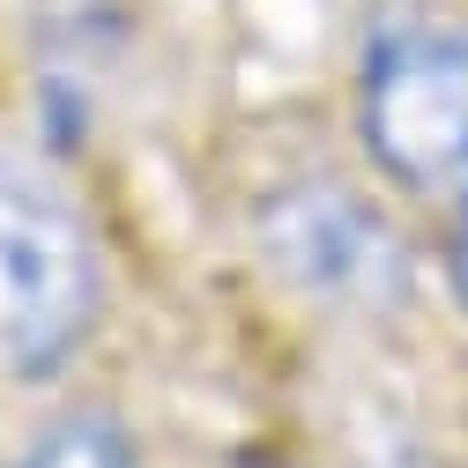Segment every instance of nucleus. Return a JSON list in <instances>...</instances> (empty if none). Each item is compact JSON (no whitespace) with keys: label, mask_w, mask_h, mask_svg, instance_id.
Wrapping results in <instances>:
<instances>
[{"label":"nucleus","mask_w":468,"mask_h":468,"mask_svg":"<svg viewBox=\"0 0 468 468\" xmlns=\"http://www.w3.org/2000/svg\"><path fill=\"white\" fill-rule=\"evenodd\" d=\"M97 305L104 275L82 216L23 171H0V357L23 379L60 372L97 327Z\"/></svg>","instance_id":"nucleus-1"},{"label":"nucleus","mask_w":468,"mask_h":468,"mask_svg":"<svg viewBox=\"0 0 468 468\" xmlns=\"http://www.w3.org/2000/svg\"><path fill=\"white\" fill-rule=\"evenodd\" d=\"M357 134L401 186L468 179V37L387 30L357 75Z\"/></svg>","instance_id":"nucleus-2"},{"label":"nucleus","mask_w":468,"mask_h":468,"mask_svg":"<svg viewBox=\"0 0 468 468\" xmlns=\"http://www.w3.org/2000/svg\"><path fill=\"white\" fill-rule=\"evenodd\" d=\"M275 253L298 268L320 290H372V275L394 268L387 253V230L357 208V201H335V194H298L275 216Z\"/></svg>","instance_id":"nucleus-3"},{"label":"nucleus","mask_w":468,"mask_h":468,"mask_svg":"<svg viewBox=\"0 0 468 468\" xmlns=\"http://www.w3.org/2000/svg\"><path fill=\"white\" fill-rule=\"evenodd\" d=\"M16 468H134V446L112 417H68L52 424Z\"/></svg>","instance_id":"nucleus-4"},{"label":"nucleus","mask_w":468,"mask_h":468,"mask_svg":"<svg viewBox=\"0 0 468 468\" xmlns=\"http://www.w3.org/2000/svg\"><path fill=\"white\" fill-rule=\"evenodd\" d=\"M453 290H461V305H468V216L453 230Z\"/></svg>","instance_id":"nucleus-5"}]
</instances>
